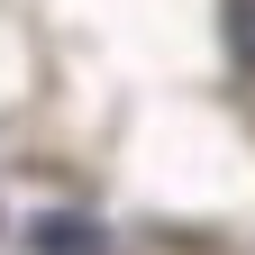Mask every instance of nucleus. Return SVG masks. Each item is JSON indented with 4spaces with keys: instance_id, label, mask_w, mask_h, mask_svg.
Returning <instances> with one entry per match:
<instances>
[{
    "instance_id": "obj_1",
    "label": "nucleus",
    "mask_w": 255,
    "mask_h": 255,
    "mask_svg": "<svg viewBox=\"0 0 255 255\" xmlns=\"http://www.w3.org/2000/svg\"><path fill=\"white\" fill-rule=\"evenodd\" d=\"M27 255H110V228L82 210H46L37 228H27Z\"/></svg>"
},
{
    "instance_id": "obj_2",
    "label": "nucleus",
    "mask_w": 255,
    "mask_h": 255,
    "mask_svg": "<svg viewBox=\"0 0 255 255\" xmlns=\"http://www.w3.org/2000/svg\"><path fill=\"white\" fill-rule=\"evenodd\" d=\"M228 55L255 73V0H228Z\"/></svg>"
}]
</instances>
